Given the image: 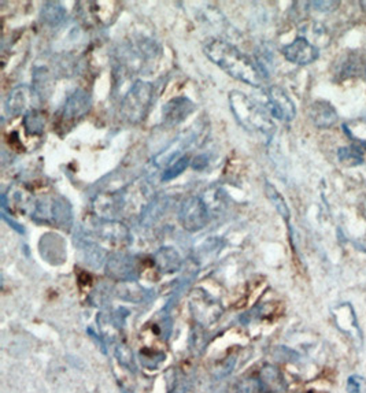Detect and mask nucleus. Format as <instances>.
Here are the masks:
<instances>
[{"mask_svg":"<svg viewBox=\"0 0 366 393\" xmlns=\"http://www.w3.org/2000/svg\"><path fill=\"white\" fill-rule=\"evenodd\" d=\"M23 126L29 135H42L46 126V116L37 110L29 111L23 119Z\"/></svg>","mask_w":366,"mask_h":393,"instance_id":"obj_17","label":"nucleus"},{"mask_svg":"<svg viewBox=\"0 0 366 393\" xmlns=\"http://www.w3.org/2000/svg\"><path fill=\"white\" fill-rule=\"evenodd\" d=\"M92 99L90 93L83 90L74 91L65 102L64 107L58 114V126L64 131H69L76 122H78L81 118L90 113Z\"/></svg>","mask_w":366,"mask_h":393,"instance_id":"obj_4","label":"nucleus"},{"mask_svg":"<svg viewBox=\"0 0 366 393\" xmlns=\"http://www.w3.org/2000/svg\"><path fill=\"white\" fill-rule=\"evenodd\" d=\"M179 218L185 231H202L208 224V210L201 198L192 196L184 200Z\"/></svg>","mask_w":366,"mask_h":393,"instance_id":"obj_5","label":"nucleus"},{"mask_svg":"<svg viewBox=\"0 0 366 393\" xmlns=\"http://www.w3.org/2000/svg\"><path fill=\"white\" fill-rule=\"evenodd\" d=\"M154 87L146 81H136L121 103V114L129 123L141 122L153 103Z\"/></svg>","mask_w":366,"mask_h":393,"instance_id":"obj_3","label":"nucleus"},{"mask_svg":"<svg viewBox=\"0 0 366 393\" xmlns=\"http://www.w3.org/2000/svg\"><path fill=\"white\" fill-rule=\"evenodd\" d=\"M66 11L58 1H48L43 6L42 20L49 26H57L65 20Z\"/></svg>","mask_w":366,"mask_h":393,"instance_id":"obj_16","label":"nucleus"},{"mask_svg":"<svg viewBox=\"0 0 366 393\" xmlns=\"http://www.w3.org/2000/svg\"><path fill=\"white\" fill-rule=\"evenodd\" d=\"M347 393H366V378L361 375H350L347 380Z\"/></svg>","mask_w":366,"mask_h":393,"instance_id":"obj_21","label":"nucleus"},{"mask_svg":"<svg viewBox=\"0 0 366 393\" xmlns=\"http://www.w3.org/2000/svg\"><path fill=\"white\" fill-rule=\"evenodd\" d=\"M310 119L319 128H329L335 125V122L338 121V114L332 104L324 100H319L314 102L310 107Z\"/></svg>","mask_w":366,"mask_h":393,"instance_id":"obj_10","label":"nucleus"},{"mask_svg":"<svg viewBox=\"0 0 366 393\" xmlns=\"http://www.w3.org/2000/svg\"><path fill=\"white\" fill-rule=\"evenodd\" d=\"M195 110V104L184 97H176L170 100L165 107H163V123L167 126H176L182 123L187 116H191Z\"/></svg>","mask_w":366,"mask_h":393,"instance_id":"obj_9","label":"nucleus"},{"mask_svg":"<svg viewBox=\"0 0 366 393\" xmlns=\"http://www.w3.org/2000/svg\"><path fill=\"white\" fill-rule=\"evenodd\" d=\"M262 385L255 380H246L239 387V393H262Z\"/></svg>","mask_w":366,"mask_h":393,"instance_id":"obj_22","label":"nucleus"},{"mask_svg":"<svg viewBox=\"0 0 366 393\" xmlns=\"http://www.w3.org/2000/svg\"><path fill=\"white\" fill-rule=\"evenodd\" d=\"M335 322L339 327V330L348 336L354 343H357L358 348L362 346V332L360 329V325L357 322L355 313L350 304H342L335 311Z\"/></svg>","mask_w":366,"mask_h":393,"instance_id":"obj_8","label":"nucleus"},{"mask_svg":"<svg viewBox=\"0 0 366 393\" xmlns=\"http://www.w3.org/2000/svg\"><path fill=\"white\" fill-rule=\"evenodd\" d=\"M310 4L314 6L317 11L325 13V11H333L339 6V1H313Z\"/></svg>","mask_w":366,"mask_h":393,"instance_id":"obj_23","label":"nucleus"},{"mask_svg":"<svg viewBox=\"0 0 366 393\" xmlns=\"http://www.w3.org/2000/svg\"><path fill=\"white\" fill-rule=\"evenodd\" d=\"M107 272L109 276L118 279H131L132 274L136 272L134 259L125 255H114L107 262Z\"/></svg>","mask_w":366,"mask_h":393,"instance_id":"obj_12","label":"nucleus"},{"mask_svg":"<svg viewBox=\"0 0 366 393\" xmlns=\"http://www.w3.org/2000/svg\"><path fill=\"white\" fill-rule=\"evenodd\" d=\"M203 52L214 65L237 81L255 88H261L266 81L265 73L252 58L224 40L208 39Z\"/></svg>","mask_w":366,"mask_h":393,"instance_id":"obj_1","label":"nucleus"},{"mask_svg":"<svg viewBox=\"0 0 366 393\" xmlns=\"http://www.w3.org/2000/svg\"><path fill=\"white\" fill-rule=\"evenodd\" d=\"M229 104L233 116L242 126L249 131L261 132L265 135H272L275 126L272 121L265 114V111L258 107L244 93L232 91L229 93Z\"/></svg>","mask_w":366,"mask_h":393,"instance_id":"obj_2","label":"nucleus"},{"mask_svg":"<svg viewBox=\"0 0 366 393\" xmlns=\"http://www.w3.org/2000/svg\"><path fill=\"white\" fill-rule=\"evenodd\" d=\"M155 265L158 266L162 273L170 274L179 270L182 265V259L180 255L177 254L173 248H160L155 254Z\"/></svg>","mask_w":366,"mask_h":393,"instance_id":"obj_15","label":"nucleus"},{"mask_svg":"<svg viewBox=\"0 0 366 393\" xmlns=\"http://www.w3.org/2000/svg\"><path fill=\"white\" fill-rule=\"evenodd\" d=\"M261 385L265 392L283 393L287 391V382L281 371L271 365L261 370Z\"/></svg>","mask_w":366,"mask_h":393,"instance_id":"obj_11","label":"nucleus"},{"mask_svg":"<svg viewBox=\"0 0 366 393\" xmlns=\"http://www.w3.org/2000/svg\"><path fill=\"white\" fill-rule=\"evenodd\" d=\"M98 236H100L103 238V241H107L112 244L124 246L129 241L128 229L122 224L114 222V221L103 222L98 229Z\"/></svg>","mask_w":366,"mask_h":393,"instance_id":"obj_13","label":"nucleus"},{"mask_svg":"<svg viewBox=\"0 0 366 393\" xmlns=\"http://www.w3.org/2000/svg\"><path fill=\"white\" fill-rule=\"evenodd\" d=\"M29 95L30 90L26 85H20L10 92L6 102V109L10 116L23 114L29 104Z\"/></svg>","mask_w":366,"mask_h":393,"instance_id":"obj_14","label":"nucleus"},{"mask_svg":"<svg viewBox=\"0 0 366 393\" xmlns=\"http://www.w3.org/2000/svg\"><path fill=\"white\" fill-rule=\"evenodd\" d=\"M188 164H189V158L188 157L179 158L176 162H173L170 166H167V169L163 171L162 181H170V180L176 179L177 176H180L182 173H184V170L188 167Z\"/></svg>","mask_w":366,"mask_h":393,"instance_id":"obj_20","label":"nucleus"},{"mask_svg":"<svg viewBox=\"0 0 366 393\" xmlns=\"http://www.w3.org/2000/svg\"><path fill=\"white\" fill-rule=\"evenodd\" d=\"M283 55L291 64L306 66L319 59L320 51L305 37H297L291 44L283 48Z\"/></svg>","mask_w":366,"mask_h":393,"instance_id":"obj_6","label":"nucleus"},{"mask_svg":"<svg viewBox=\"0 0 366 393\" xmlns=\"http://www.w3.org/2000/svg\"><path fill=\"white\" fill-rule=\"evenodd\" d=\"M361 6H362V8H364V11H366V1H361Z\"/></svg>","mask_w":366,"mask_h":393,"instance_id":"obj_24","label":"nucleus"},{"mask_svg":"<svg viewBox=\"0 0 366 393\" xmlns=\"http://www.w3.org/2000/svg\"><path fill=\"white\" fill-rule=\"evenodd\" d=\"M300 393H312V392H300Z\"/></svg>","mask_w":366,"mask_h":393,"instance_id":"obj_25","label":"nucleus"},{"mask_svg":"<svg viewBox=\"0 0 366 393\" xmlns=\"http://www.w3.org/2000/svg\"><path fill=\"white\" fill-rule=\"evenodd\" d=\"M339 161L344 164H350V166L361 164L364 161V152L354 145L348 147V148H342L339 151Z\"/></svg>","mask_w":366,"mask_h":393,"instance_id":"obj_19","label":"nucleus"},{"mask_svg":"<svg viewBox=\"0 0 366 393\" xmlns=\"http://www.w3.org/2000/svg\"><path fill=\"white\" fill-rule=\"evenodd\" d=\"M268 103L271 114L280 121L291 122L297 116L294 102L280 87H271L268 90Z\"/></svg>","mask_w":366,"mask_h":393,"instance_id":"obj_7","label":"nucleus"},{"mask_svg":"<svg viewBox=\"0 0 366 393\" xmlns=\"http://www.w3.org/2000/svg\"><path fill=\"white\" fill-rule=\"evenodd\" d=\"M265 192H266L268 199L273 203V206H275L276 210H277V212H278L284 219H288V218H290V210H288V206H287L284 198L281 196V193H280L271 183H268V181H266V186H265Z\"/></svg>","mask_w":366,"mask_h":393,"instance_id":"obj_18","label":"nucleus"}]
</instances>
